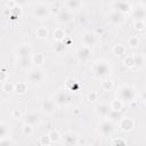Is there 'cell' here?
I'll use <instances>...</instances> for the list:
<instances>
[{
    "label": "cell",
    "instance_id": "cell-1",
    "mask_svg": "<svg viewBox=\"0 0 146 146\" xmlns=\"http://www.w3.org/2000/svg\"><path fill=\"white\" fill-rule=\"evenodd\" d=\"M116 95H117V99L121 100L122 103H124V102L131 103L136 98V90L132 86L123 84L117 89Z\"/></svg>",
    "mask_w": 146,
    "mask_h": 146
},
{
    "label": "cell",
    "instance_id": "cell-2",
    "mask_svg": "<svg viewBox=\"0 0 146 146\" xmlns=\"http://www.w3.org/2000/svg\"><path fill=\"white\" fill-rule=\"evenodd\" d=\"M111 72H112V68L108 65V63L105 60H97L92 65V73L98 79H104L108 76Z\"/></svg>",
    "mask_w": 146,
    "mask_h": 146
},
{
    "label": "cell",
    "instance_id": "cell-3",
    "mask_svg": "<svg viewBox=\"0 0 146 146\" xmlns=\"http://www.w3.org/2000/svg\"><path fill=\"white\" fill-rule=\"evenodd\" d=\"M115 130V125L112 121L110 120H104L99 123L98 125V132L104 136V137H107V136H111Z\"/></svg>",
    "mask_w": 146,
    "mask_h": 146
},
{
    "label": "cell",
    "instance_id": "cell-4",
    "mask_svg": "<svg viewBox=\"0 0 146 146\" xmlns=\"http://www.w3.org/2000/svg\"><path fill=\"white\" fill-rule=\"evenodd\" d=\"M27 79H29V82L36 84V83H40L44 80V73H43V71H41L39 68H33L29 72Z\"/></svg>",
    "mask_w": 146,
    "mask_h": 146
},
{
    "label": "cell",
    "instance_id": "cell-5",
    "mask_svg": "<svg viewBox=\"0 0 146 146\" xmlns=\"http://www.w3.org/2000/svg\"><path fill=\"white\" fill-rule=\"evenodd\" d=\"M49 15H50V9H49L47 6L39 5V6H36V7L33 9V16H34L35 18L44 19V18L49 17Z\"/></svg>",
    "mask_w": 146,
    "mask_h": 146
},
{
    "label": "cell",
    "instance_id": "cell-6",
    "mask_svg": "<svg viewBox=\"0 0 146 146\" xmlns=\"http://www.w3.org/2000/svg\"><path fill=\"white\" fill-rule=\"evenodd\" d=\"M72 17H73V15H72V13H71L68 9H66V8H62V9H59V10L57 11L56 21H57L58 23L64 24V23H68V22H71Z\"/></svg>",
    "mask_w": 146,
    "mask_h": 146
},
{
    "label": "cell",
    "instance_id": "cell-7",
    "mask_svg": "<svg viewBox=\"0 0 146 146\" xmlns=\"http://www.w3.org/2000/svg\"><path fill=\"white\" fill-rule=\"evenodd\" d=\"M81 42H82V46L83 47H88V48H91V46L95 44L96 42V35L94 32H84L81 36Z\"/></svg>",
    "mask_w": 146,
    "mask_h": 146
},
{
    "label": "cell",
    "instance_id": "cell-8",
    "mask_svg": "<svg viewBox=\"0 0 146 146\" xmlns=\"http://www.w3.org/2000/svg\"><path fill=\"white\" fill-rule=\"evenodd\" d=\"M16 56L18 58H30L32 55V48L30 44H21L16 48Z\"/></svg>",
    "mask_w": 146,
    "mask_h": 146
},
{
    "label": "cell",
    "instance_id": "cell-9",
    "mask_svg": "<svg viewBox=\"0 0 146 146\" xmlns=\"http://www.w3.org/2000/svg\"><path fill=\"white\" fill-rule=\"evenodd\" d=\"M40 114L38 112H27L25 115H24V121L26 124H30V125H35L40 122Z\"/></svg>",
    "mask_w": 146,
    "mask_h": 146
},
{
    "label": "cell",
    "instance_id": "cell-10",
    "mask_svg": "<svg viewBox=\"0 0 146 146\" xmlns=\"http://www.w3.org/2000/svg\"><path fill=\"white\" fill-rule=\"evenodd\" d=\"M114 9H116V11L121 13V14H127L131 11V3L128 1H115L113 3Z\"/></svg>",
    "mask_w": 146,
    "mask_h": 146
},
{
    "label": "cell",
    "instance_id": "cell-11",
    "mask_svg": "<svg viewBox=\"0 0 146 146\" xmlns=\"http://www.w3.org/2000/svg\"><path fill=\"white\" fill-rule=\"evenodd\" d=\"M124 19H125L124 18V15L121 14V13H119V11H116V10L112 11L108 15V21L112 24H114V25H122L124 23Z\"/></svg>",
    "mask_w": 146,
    "mask_h": 146
},
{
    "label": "cell",
    "instance_id": "cell-12",
    "mask_svg": "<svg viewBox=\"0 0 146 146\" xmlns=\"http://www.w3.org/2000/svg\"><path fill=\"white\" fill-rule=\"evenodd\" d=\"M120 129L123 131H131L135 128V121L131 117H122L119 121Z\"/></svg>",
    "mask_w": 146,
    "mask_h": 146
},
{
    "label": "cell",
    "instance_id": "cell-13",
    "mask_svg": "<svg viewBox=\"0 0 146 146\" xmlns=\"http://www.w3.org/2000/svg\"><path fill=\"white\" fill-rule=\"evenodd\" d=\"M78 135L74 132H67L63 136V141L66 146H75L78 145Z\"/></svg>",
    "mask_w": 146,
    "mask_h": 146
},
{
    "label": "cell",
    "instance_id": "cell-14",
    "mask_svg": "<svg viewBox=\"0 0 146 146\" xmlns=\"http://www.w3.org/2000/svg\"><path fill=\"white\" fill-rule=\"evenodd\" d=\"M132 17L135 21H144L146 17V10L144 7V3H140L139 7L132 10Z\"/></svg>",
    "mask_w": 146,
    "mask_h": 146
},
{
    "label": "cell",
    "instance_id": "cell-15",
    "mask_svg": "<svg viewBox=\"0 0 146 146\" xmlns=\"http://www.w3.org/2000/svg\"><path fill=\"white\" fill-rule=\"evenodd\" d=\"M68 100H70V96L67 95V92H66L65 90H58V91L56 92V95H55V100H54L55 103L63 105V104H66Z\"/></svg>",
    "mask_w": 146,
    "mask_h": 146
},
{
    "label": "cell",
    "instance_id": "cell-16",
    "mask_svg": "<svg viewBox=\"0 0 146 146\" xmlns=\"http://www.w3.org/2000/svg\"><path fill=\"white\" fill-rule=\"evenodd\" d=\"M110 111H111V106L108 104H100L96 107V113L100 117H107Z\"/></svg>",
    "mask_w": 146,
    "mask_h": 146
},
{
    "label": "cell",
    "instance_id": "cell-17",
    "mask_svg": "<svg viewBox=\"0 0 146 146\" xmlns=\"http://www.w3.org/2000/svg\"><path fill=\"white\" fill-rule=\"evenodd\" d=\"M78 57H79V59L80 60H87L89 57H90V55H91V49L90 48H88V47H81L79 50H78Z\"/></svg>",
    "mask_w": 146,
    "mask_h": 146
},
{
    "label": "cell",
    "instance_id": "cell-18",
    "mask_svg": "<svg viewBox=\"0 0 146 146\" xmlns=\"http://www.w3.org/2000/svg\"><path fill=\"white\" fill-rule=\"evenodd\" d=\"M132 59H133V66H136L137 68H143L145 65V56L143 54H136L132 55Z\"/></svg>",
    "mask_w": 146,
    "mask_h": 146
},
{
    "label": "cell",
    "instance_id": "cell-19",
    "mask_svg": "<svg viewBox=\"0 0 146 146\" xmlns=\"http://www.w3.org/2000/svg\"><path fill=\"white\" fill-rule=\"evenodd\" d=\"M55 110V102L51 100V99H47L42 103V111L47 114H50L52 113Z\"/></svg>",
    "mask_w": 146,
    "mask_h": 146
},
{
    "label": "cell",
    "instance_id": "cell-20",
    "mask_svg": "<svg viewBox=\"0 0 146 146\" xmlns=\"http://www.w3.org/2000/svg\"><path fill=\"white\" fill-rule=\"evenodd\" d=\"M64 6H65L66 9H68L71 11L73 9H79L82 6V2L79 1V0H67V1L64 2Z\"/></svg>",
    "mask_w": 146,
    "mask_h": 146
},
{
    "label": "cell",
    "instance_id": "cell-21",
    "mask_svg": "<svg viewBox=\"0 0 146 146\" xmlns=\"http://www.w3.org/2000/svg\"><path fill=\"white\" fill-rule=\"evenodd\" d=\"M31 62H32V64H35L38 66L39 65H42L44 63V56H43V54H41V52L33 54L31 56Z\"/></svg>",
    "mask_w": 146,
    "mask_h": 146
},
{
    "label": "cell",
    "instance_id": "cell-22",
    "mask_svg": "<svg viewBox=\"0 0 146 146\" xmlns=\"http://www.w3.org/2000/svg\"><path fill=\"white\" fill-rule=\"evenodd\" d=\"M107 117L110 119V121H120L122 117H123V114H122V112L121 111H113V110H111L110 111V113H108V115H107Z\"/></svg>",
    "mask_w": 146,
    "mask_h": 146
},
{
    "label": "cell",
    "instance_id": "cell-23",
    "mask_svg": "<svg viewBox=\"0 0 146 146\" xmlns=\"http://www.w3.org/2000/svg\"><path fill=\"white\" fill-rule=\"evenodd\" d=\"M113 54L117 57H121L125 54V47L122 44V43H117L113 47Z\"/></svg>",
    "mask_w": 146,
    "mask_h": 146
},
{
    "label": "cell",
    "instance_id": "cell-24",
    "mask_svg": "<svg viewBox=\"0 0 146 146\" xmlns=\"http://www.w3.org/2000/svg\"><path fill=\"white\" fill-rule=\"evenodd\" d=\"M49 32H48V29L44 27V26H39L36 30H35V35L39 38V39H46L48 36Z\"/></svg>",
    "mask_w": 146,
    "mask_h": 146
},
{
    "label": "cell",
    "instance_id": "cell-25",
    "mask_svg": "<svg viewBox=\"0 0 146 146\" xmlns=\"http://www.w3.org/2000/svg\"><path fill=\"white\" fill-rule=\"evenodd\" d=\"M21 14H22V10H21V8H19V7H17V3H16V6H15L14 8H11V9H10V11H9L10 19H13V21L17 19V18L21 16Z\"/></svg>",
    "mask_w": 146,
    "mask_h": 146
},
{
    "label": "cell",
    "instance_id": "cell-26",
    "mask_svg": "<svg viewBox=\"0 0 146 146\" xmlns=\"http://www.w3.org/2000/svg\"><path fill=\"white\" fill-rule=\"evenodd\" d=\"M26 90H27V84L25 82H18V83L15 84V91L16 92L23 95V94L26 92Z\"/></svg>",
    "mask_w": 146,
    "mask_h": 146
},
{
    "label": "cell",
    "instance_id": "cell-27",
    "mask_svg": "<svg viewBox=\"0 0 146 146\" xmlns=\"http://www.w3.org/2000/svg\"><path fill=\"white\" fill-rule=\"evenodd\" d=\"M48 137H49V139H50V141H51V143H57V141L62 138L60 133H59L57 130H51V131H49Z\"/></svg>",
    "mask_w": 146,
    "mask_h": 146
},
{
    "label": "cell",
    "instance_id": "cell-28",
    "mask_svg": "<svg viewBox=\"0 0 146 146\" xmlns=\"http://www.w3.org/2000/svg\"><path fill=\"white\" fill-rule=\"evenodd\" d=\"M32 64L31 58H18V66L21 68L26 70L27 67H30V65Z\"/></svg>",
    "mask_w": 146,
    "mask_h": 146
},
{
    "label": "cell",
    "instance_id": "cell-29",
    "mask_svg": "<svg viewBox=\"0 0 146 146\" xmlns=\"http://www.w3.org/2000/svg\"><path fill=\"white\" fill-rule=\"evenodd\" d=\"M66 87L70 89V90H76L78 88H79V82L76 81V80H74V79H67L66 80Z\"/></svg>",
    "mask_w": 146,
    "mask_h": 146
},
{
    "label": "cell",
    "instance_id": "cell-30",
    "mask_svg": "<svg viewBox=\"0 0 146 146\" xmlns=\"http://www.w3.org/2000/svg\"><path fill=\"white\" fill-rule=\"evenodd\" d=\"M110 106H111V110H113V111H121L123 107V103L119 99H114V100H112Z\"/></svg>",
    "mask_w": 146,
    "mask_h": 146
},
{
    "label": "cell",
    "instance_id": "cell-31",
    "mask_svg": "<svg viewBox=\"0 0 146 146\" xmlns=\"http://www.w3.org/2000/svg\"><path fill=\"white\" fill-rule=\"evenodd\" d=\"M54 36H55V39H56L57 41H62V40L65 38V32H64V30L60 29V27L56 29V30L54 31Z\"/></svg>",
    "mask_w": 146,
    "mask_h": 146
},
{
    "label": "cell",
    "instance_id": "cell-32",
    "mask_svg": "<svg viewBox=\"0 0 146 146\" xmlns=\"http://www.w3.org/2000/svg\"><path fill=\"white\" fill-rule=\"evenodd\" d=\"M2 90H3L5 92H7V94L13 92V91H15V84H13V83L9 82V81H6V82H3Z\"/></svg>",
    "mask_w": 146,
    "mask_h": 146
},
{
    "label": "cell",
    "instance_id": "cell-33",
    "mask_svg": "<svg viewBox=\"0 0 146 146\" xmlns=\"http://www.w3.org/2000/svg\"><path fill=\"white\" fill-rule=\"evenodd\" d=\"M9 136V129L6 124H0V139L8 138Z\"/></svg>",
    "mask_w": 146,
    "mask_h": 146
},
{
    "label": "cell",
    "instance_id": "cell-34",
    "mask_svg": "<svg viewBox=\"0 0 146 146\" xmlns=\"http://www.w3.org/2000/svg\"><path fill=\"white\" fill-rule=\"evenodd\" d=\"M102 88L105 91H111L113 89V82H112V80H104L102 82Z\"/></svg>",
    "mask_w": 146,
    "mask_h": 146
},
{
    "label": "cell",
    "instance_id": "cell-35",
    "mask_svg": "<svg viewBox=\"0 0 146 146\" xmlns=\"http://www.w3.org/2000/svg\"><path fill=\"white\" fill-rule=\"evenodd\" d=\"M66 46L62 42V41H57V44H56V47H55V51L57 52V54H62V52H64L65 50H66Z\"/></svg>",
    "mask_w": 146,
    "mask_h": 146
},
{
    "label": "cell",
    "instance_id": "cell-36",
    "mask_svg": "<svg viewBox=\"0 0 146 146\" xmlns=\"http://www.w3.org/2000/svg\"><path fill=\"white\" fill-rule=\"evenodd\" d=\"M128 44H129L130 47H132V48L138 47V44H139L138 38H137V36H130V38L128 39Z\"/></svg>",
    "mask_w": 146,
    "mask_h": 146
},
{
    "label": "cell",
    "instance_id": "cell-37",
    "mask_svg": "<svg viewBox=\"0 0 146 146\" xmlns=\"http://www.w3.org/2000/svg\"><path fill=\"white\" fill-rule=\"evenodd\" d=\"M123 65L125 67H133V59H132V56H127L124 59H123Z\"/></svg>",
    "mask_w": 146,
    "mask_h": 146
},
{
    "label": "cell",
    "instance_id": "cell-38",
    "mask_svg": "<svg viewBox=\"0 0 146 146\" xmlns=\"http://www.w3.org/2000/svg\"><path fill=\"white\" fill-rule=\"evenodd\" d=\"M23 133L26 135V136H31V135L33 133V127L25 123V124L23 125Z\"/></svg>",
    "mask_w": 146,
    "mask_h": 146
},
{
    "label": "cell",
    "instance_id": "cell-39",
    "mask_svg": "<svg viewBox=\"0 0 146 146\" xmlns=\"http://www.w3.org/2000/svg\"><path fill=\"white\" fill-rule=\"evenodd\" d=\"M133 27L138 31H143L145 29V22L144 21H135L133 22Z\"/></svg>",
    "mask_w": 146,
    "mask_h": 146
},
{
    "label": "cell",
    "instance_id": "cell-40",
    "mask_svg": "<svg viewBox=\"0 0 146 146\" xmlns=\"http://www.w3.org/2000/svg\"><path fill=\"white\" fill-rule=\"evenodd\" d=\"M40 144H41L42 146H49V145L51 144V141H50L48 135H44V136H42V137L40 138Z\"/></svg>",
    "mask_w": 146,
    "mask_h": 146
},
{
    "label": "cell",
    "instance_id": "cell-41",
    "mask_svg": "<svg viewBox=\"0 0 146 146\" xmlns=\"http://www.w3.org/2000/svg\"><path fill=\"white\" fill-rule=\"evenodd\" d=\"M88 100L89 102H96L97 100V97H98V95H97V92H95V91H91V92H89L88 94Z\"/></svg>",
    "mask_w": 146,
    "mask_h": 146
},
{
    "label": "cell",
    "instance_id": "cell-42",
    "mask_svg": "<svg viewBox=\"0 0 146 146\" xmlns=\"http://www.w3.org/2000/svg\"><path fill=\"white\" fill-rule=\"evenodd\" d=\"M0 146H13V141L9 138L0 139Z\"/></svg>",
    "mask_w": 146,
    "mask_h": 146
},
{
    "label": "cell",
    "instance_id": "cell-43",
    "mask_svg": "<svg viewBox=\"0 0 146 146\" xmlns=\"http://www.w3.org/2000/svg\"><path fill=\"white\" fill-rule=\"evenodd\" d=\"M112 146H127V145L122 139H114L112 143Z\"/></svg>",
    "mask_w": 146,
    "mask_h": 146
},
{
    "label": "cell",
    "instance_id": "cell-44",
    "mask_svg": "<svg viewBox=\"0 0 146 146\" xmlns=\"http://www.w3.org/2000/svg\"><path fill=\"white\" fill-rule=\"evenodd\" d=\"M7 78H8L7 73L5 71H0V82H6L7 81Z\"/></svg>",
    "mask_w": 146,
    "mask_h": 146
},
{
    "label": "cell",
    "instance_id": "cell-45",
    "mask_svg": "<svg viewBox=\"0 0 146 146\" xmlns=\"http://www.w3.org/2000/svg\"><path fill=\"white\" fill-rule=\"evenodd\" d=\"M21 116H22V114H21V111L19 110H14L13 111V117L14 119L18 120V119H21Z\"/></svg>",
    "mask_w": 146,
    "mask_h": 146
},
{
    "label": "cell",
    "instance_id": "cell-46",
    "mask_svg": "<svg viewBox=\"0 0 146 146\" xmlns=\"http://www.w3.org/2000/svg\"><path fill=\"white\" fill-rule=\"evenodd\" d=\"M62 42H63V43H64L66 47H68V46H70V43L72 42V40H71V38H68V36H65V38L62 40Z\"/></svg>",
    "mask_w": 146,
    "mask_h": 146
}]
</instances>
